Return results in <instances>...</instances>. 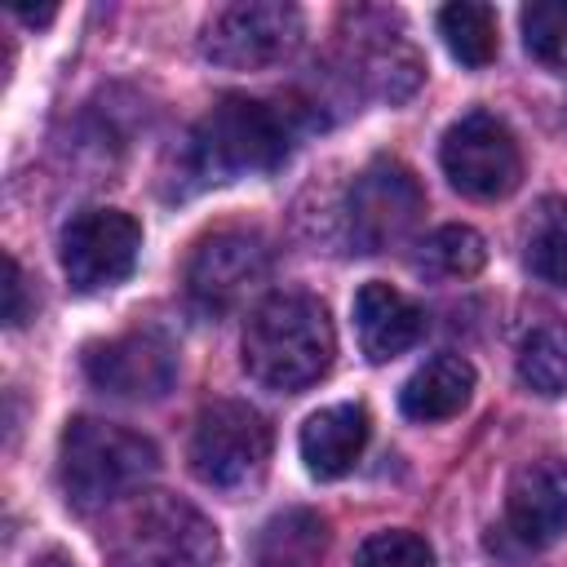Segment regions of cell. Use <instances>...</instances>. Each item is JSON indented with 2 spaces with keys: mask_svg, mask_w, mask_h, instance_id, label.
<instances>
[{
  "mask_svg": "<svg viewBox=\"0 0 567 567\" xmlns=\"http://www.w3.org/2000/svg\"><path fill=\"white\" fill-rule=\"evenodd\" d=\"M337 354V332L319 297L270 292L244 323V368L266 390L315 385Z\"/></svg>",
  "mask_w": 567,
  "mask_h": 567,
  "instance_id": "obj_1",
  "label": "cell"
},
{
  "mask_svg": "<svg viewBox=\"0 0 567 567\" xmlns=\"http://www.w3.org/2000/svg\"><path fill=\"white\" fill-rule=\"evenodd\" d=\"M297 137V106H270L257 97H221L186 137V173L195 182H235L270 173L288 159Z\"/></svg>",
  "mask_w": 567,
  "mask_h": 567,
  "instance_id": "obj_2",
  "label": "cell"
},
{
  "mask_svg": "<svg viewBox=\"0 0 567 567\" xmlns=\"http://www.w3.org/2000/svg\"><path fill=\"white\" fill-rule=\"evenodd\" d=\"M155 470H159V452L137 430H124V425H111L97 416H75L62 430L58 483H62L66 505L80 514L128 496Z\"/></svg>",
  "mask_w": 567,
  "mask_h": 567,
  "instance_id": "obj_3",
  "label": "cell"
},
{
  "mask_svg": "<svg viewBox=\"0 0 567 567\" xmlns=\"http://www.w3.org/2000/svg\"><path fill=\"white\" fill-rule=\"evenodd\" d=\"M217 563V527L182 496L146 492L137 496L111 540L106 567H213Z\"/></svg>",
  "mask_w": 567,
  "mask_h": 567,
  "instance_id": "obj_4",
  "label": "cell"
},
{
  "mask_svg": "<svg viewBox=\"0 0 567 567\" xmlns=\"http://www.w3.org/2000/svg\"><path fill=\"white\" fill-rule=\"evenodd\" d=\"M190 470L217 492H244L266 474L270 425L257 408L239 399H217L195 416L190 430Z\"/></svg>",
  "mask_w": 567,
  "mask_h": 567,
  "instance_id": "obj_5",
  "label": "cell"
},
{
  "mask_svg": "<svg viewBox=\"0 0 567 567\" xmlns=\"http://www.w3.org/2000/svg\"><path fill=\"white\" fill-rule=\"evenodd\" d=\"M301 31H306V18L297 4L239 0V4L213 9V18L204 22V35H199V49L213 66L261 71V66L284 62L301 44Z\"/></svg>",
  "mask_w": 567,
  "mask_h": 567,
  "instance_id": "obj_6",
  "label": "cell"
},
{
  "mask_svg": "<svg viewBox=\"0 0 567 567\" xmlns=\"http://www.w3.org/2000/svg\"><path fill=\"white\" fill-rule=\"evenodd\" d=\"M421 213H425V190L416 173L390 155L372 159L354 177L350 199H346V230H350L354 252H381V248L403 244L416 230Z\"/></svg>",
  "mask_w": 567,
  "mask_h": 567,
  "instance_id": "obj_7",
  "label": "cell"
},
{
  "mask_svg": "<svg viewBox=\"0 0 567 567\" xmlns=\"http://www.w3.org/2000/svg\"><path fill=\"white\" fill-rule=\"evenodd\" d=\"M439 164L447 182L470 199H505L523 182V155L505 120L492 111L461 115L439 146Z\"/></svg>",
  "mask_w": 567,
  "mask_h": 567,
  "instance_id": "obj_8",
  "label": "cell"
},
{
  "mask_svg": "<svg viewBox=\"0 0 567 567\" xmlns=\"http://www.w3.org/2000/svg\"><path fill=\"white\" fill-rule=\"evenodd\" d=\"M142 226L120 208H84L62 226V270L75 292H102L133 275Z\"/></svg>",
  "mask_w": 567,
  "mask_h": 567,
  "instance_id": "obj_9",
  "label": "cell"
},
{
  "mask_svg": "<svg viewBox=\"0 0 567 567\" xmlns=\"http://www.w3.org/2000/svg\"><path fill=\"white\" fill-rule=\"evenodd\" d=\"M84 377L111 399H164L177 381V350L155 328H133L84 350Z\"/></svg>",
  "mask_w": 567,
  "mask_h": 567,
  "instance_id": "obj_10",
  "label": "cell"
},
{
  "mask_svg": "<svg viewBox=\"0 0 567 567\" xmlns=\"http://www.w3.org/2000/svg\"><path fill=\"white\" fill-rule=\"evenodd\" d=\"M270 275V248L252 230H213L186 261V292L204 310H230Z\"/></svg>",
  "mask_w": 567,
  "mask_h": 567,
  "instance_id": "obj_11",
  "label": "cell"
},
{
  "mask_svg": "<svg viewBox=\"0 0 567 567\" xmlns=\"http://www.w3.org/2000/svg\"><path fill=\"white\" fill-rule=\"evenodd\" d=\"M505 532L523 549H545L567 532V461L540 456L514 470L505 492Z\"/></svg>",
  "mask_w": 567,
  "mask_h": 567,
  "instance_id": "obj_12",
  "label": "cell"
},
{
  "mask_svg": "<svg viewBox=\"0 0 567 567\" xmlns=\"http://www.w3.org/2000/svg\"><path fill=\"white\" fill-rule=\"evenodd\" d=\"M354 328H359V346L372 363L399 359L403 350H412L425 332V315L412 297H403L390 284H363L354 292Z\"/></svg>",
  "mask_w": 567,
  "mask_h": 567,
  "instance_id": "obj_13",
  "label": "cell"
},
{
  "mask_svg": "<svg viewBox=\"0 0 567 567\" xmlns=\"http://www.w3.org/2000/svg\"><path fill=\"white\" fill-rule=\"evenodd\" d=\"M301 461L315 478H341L368 447V408L363 403H332L319 408L301 425Z\"/></svg>",
  "mask_w": 567,
  "mask_h": 567,
  "instance_id": "obj_14",
  "label": "cell"
},
{
  "mask_svg": "<svg viewBox=\"0 0 567 567\" xmlns=\"http://www.w3.org/2000/svg\"><path fill=\"white\" fill-rule=\"evenodd\" d=\"M474 394V368L461 354H434L430 363H421L403 390H399V408L412 421H447L456 416Z\"/></svg>",
  "mask_w": 567,
  "mask_h": 567,
  "instance_id": "obj_15",
  "label": "cell"
},
{
  "mask_svg": "<svg viewBox=\"0 0 567 567\" xmlns=\"http://www.w3.org/2000/svg\"><path fill=\"white\" fill-rule=\"evenodd\" d=\"M421 58L403 35L377 31L372 40H359L350 53V80H359L381 102H403L421 84Z\"/></svg>",
  "mask_w": 567,
  "mask_h": 567,
  "instance_id": "obj_16",
  "label": "cell"
},
{
  "mask_svg": "<svg viewBox=\"0 0 567 567\" xmlns=\"http://www.w3.org/2000/svg\"><path fill=\"white\" fill-rule=\"evenodd\" d=\"M323 554V523L310 509L275 514L257 540V567H315Z\"/></svg>",
  "mask_w": 567,
  "mask_h": 567,
  "instance_id": "obj_17",
  "label": "cell"
},
{
  "mask_svg": "<svg viewBox=\"0 0 567 567\" xmlns=\"http://www.w3.org/2000/svg\"><path fill=\"white\" fill-rule=\"evenodd\" d=\"M439 35L447 44V53L461 62V66H487L501 49V35H496V9L492 4H474V0H461V4H443L439 9Z\"/></svg>",
  "mask_w": 567,
  "mask_h": 567,
  "instance_id": "obj_18",
  "label": "cell"
},
{
  "mask_svg": "<svg viewBox=\"0 0 567 567\" xmlns=\"http://www.w3.org/2000/svg\"><path fill=\"white\" fill-rule=\"evenodd\" d=\"M518 377L527 390L554 399L567 394V319L536 323L518 346Z\"/></svg>",
  "mask_w": 567,
  "mask_h": 567,
  "instance_id": "obj_19",
  "label": "cell"
},
{
  "mask_svg": "<svg viewBox=\"0 0 567 567\" xmlns=\"http://www.w3.org/2000/svg\"><path fill=\"white\" fill-rule=\"evenodd\" d=\"M483 261H487V244L470 226H439L434 235L421 239L416 252V270L430 279H470L483 270Z\"/></svg>",
  "mask_w": 567,
  "mask_h": 567,
  "instance_id": "obj_20",
  "label": "cell"
},
{
  "mask_svg": "<svg viewBox=\"0 0 567 567\" xmlns=\"http://www.w3.org/2000/svg\"><path fill=\"white\" fill-rule=\"evenodd\" d=\"M527 270L567 288V199H545L527 221Z\"/></svg>",
  "mask_w": 567,
  "mask_h": 567,
  "instance_id": "obj_21",
  "label": "cell"
},
{
  "mask_svg": "<svg viewBox=\"0 0 567 567\" xmlns=\"http://www.w3.org/2000/svg\"><path fill=\"white\" fill-rule=\"evenodd\" d=\"M523 44L545 71L567 75V0L527 4L523 9Z\"/></svg>",
  "mask_w": 567,
  "mask_h": 567,
  "instance_id": "obj_22",
  "label": "cell"
},
{
  "mask_svg": "<svg viewBox=\"0 0 567 567\" xmlns=\"http://www.w3.org/2000/svg\"><path fill=\"white\" fill-rule=\"evenodd\" d=\"M354 567H434V554L416 532H377L359 545Z\"/></svg>",
  "mask_w": 567,
  "mask_h": 567,
  "instance_id": "obj_23",
  "label": "cell"
},
{
  "mask_svg": "<svg viewBox=\"0 0 567 567\" xmlns=\"http://www.w3.org/2000/svg\"><path fill=\"white\" fill-rule=\"evenodd\" d=\"M27 319V279L13 257H4V323L18 328Z\"/></svg>",
  "mask_w": 567,
  "mask_h": 567,
  "instance_id": "obj_24",
  "label": "cell"
},
{
  "mask_svg": "<svg viewBox=\"0 0 567 567\" xmlns=\"http://www.w3.org/2000/svg\"><path fill=\"white\" fill-rule=\"evenodd\" d=\"M31 567H75V563H71V554H62V549H44Z\"/></svg>",
  "mask_w": 567,
  "mask_h": 567,
  "instance_id": "obj_25",
  "label": "cell"
},
{
  "mask_svg": "<svg viewBox=\"0 0 567 567\" xmlns=\"http://www.w3.org/2000/svg\"><path fill=\"white\" fill-rule=\"evenodd\" d=\"M13 13H18V18H22V22H31V27H44V22H49V18H53V9H22V4H18V9H13Z\"/></svg>",
  "mask_w": 567,
  "mask_h": 567,
  "instance_id": "obj_26",
  "label": "cell"
}]
</instances>
